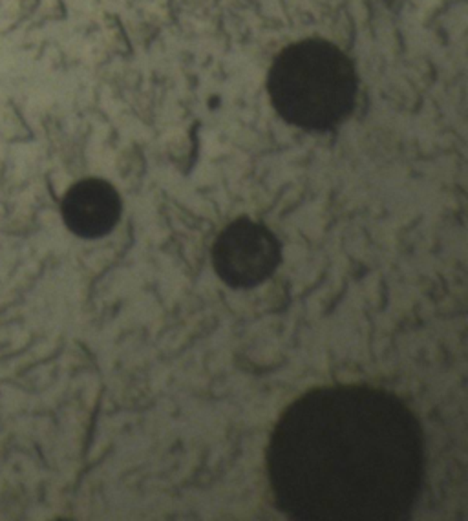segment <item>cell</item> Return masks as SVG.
Listing matches in <instances>:
<instances>
[{"mask_svg": "<svg viewBox=\"0 0 468 521\" xmlns=\"http://www.w3.org/2000/svg\"><path fill=\"white\" fill-rule=\"evenodd\" d=\"M274 110L286 123L311 132L333 130L353 112L358 79L353 62L324 39L289 45L267 77Z\"/></svg>", "mask_w": 468, "mask_h": 521, "instance_id": "obj_1", "label": "cell"}, {"mask_svg": "<svg viewBox=\"0 0 468 521\" xmlns=\"http://www.w3.org/2000/svg\"><path fill=\"white\" fill-rule=\"evenodd\" d=\"M61 211L62 220L74 235L95 240L115 229L123 204L114 185L99 177H86L70 187Z\"/></svg>", "mask_w": 468, "mask_h": 521, "instance_id": "obj_3", "label": "cell"}, {"mask_svg": "<svg viewBox=\"0 0 468 521\" xmlns=\"http://www.w3.org/2000/svg\"><path fill=\"white\" fill-rule=\"evenodd\" d=\"M282 262V243L273 230L238 218L214 240L212 265L223 283L233 289H252L269 280Z\"/></svg>", "mask_w": 468, "mask_h": 521, "instance_id": "obj_2", "label": "cell"}]
</instances>
